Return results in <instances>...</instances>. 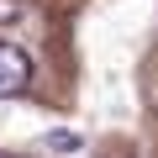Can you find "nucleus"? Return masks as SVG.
I'll use <instances>...</instances> for the list:
<instances>
[{
    "label": "nucleus",
    "instance_id": "nucleus-1",
    "mask_svg": "<svg viewBox=\"0 0 158 158\" xmlns=\"http://www.w3.org/2000/svg\"><path fill=\"white\" fill-rule=\"evenodd\" d=\"M32 79V58L11 42H0V95H21Z\"/></svg>",
    "mask_w": 158,
    "mask_h": 158
},
{
    "label": "nucleus",
    "instance_id": "nucleus-2",
    "mask_svg": "<svg viewBox=\"0 0 158 158\" xmlns=\"http://www.w3.org/2000/svg\"><path fill=\"white\" fill-rule=\"evenodd\" d=\"M42 148H48V153H79V148H85V137L69 132V127H58V132H48V137H42Z\"/></svg>",
    "mask_w": 158,
    "mask_h": 158
},
{
    "label": "nucleus",
    "instance_id": "nucleus-3",
    "mask_svg": "<svg viewBox=\"0 0 158 158\" xmlns=\"http://www.w3.org/2000/svg\"><path fill=\"white\" fill-rule=\"evenodd\" d=\"M21 11H27V0H0V27L21 21Z\"/></svg>",
    "mask_w": 158,
    "mask_h": 158
}]
</instances>
